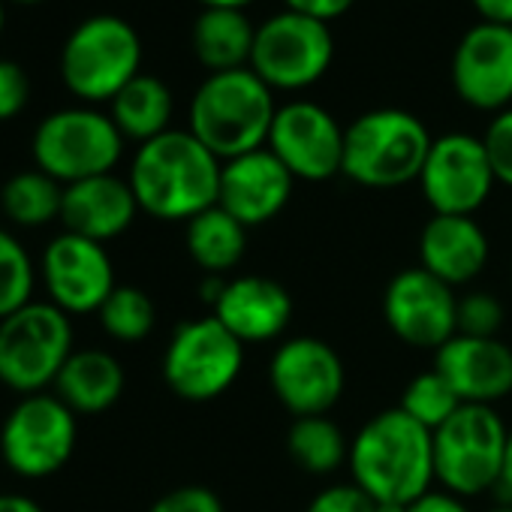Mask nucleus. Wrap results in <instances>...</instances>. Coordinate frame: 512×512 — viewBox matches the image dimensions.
Returning a JSON list of instances; mask_svg holds the SVG:
<instances>
[{"instance_id": "obj_4", "label": "nucleus", "mask_w": 512, "mask_h": 512, "mask_svg": "<svg viewBox=\"0 0 512 512\" xmlns=\"http://www.w3.org/2000/svg\"><path fill=\"white\" fill-rule=\"evenodd\" d=\"M434 136L407 109H371L344 130L341 175L359 187L395 190L419 181Z\"/></svg>"}, {"instance_id": "obj_25", "label": "nucleus", "mask_w": 512, "mask_h": 512, "mask_svg": "<svg viewBox=\"0 0 512 512\" xmlns=\"http://www.w3.org/2000/svg\"><path fill=\"white\" fill-rule=\"evenodd\" d=\"M112 112L109 118L115 121V127L121 130L124 139H133L139 145L163 136L172 121V112H175V100H172V91L163 79L157 76H145L139 73L130 85H124L115 100L109 103Z\"/></svg>"}, {"instance_id": "obj_1", "label": "nucleus", "mask_w": 512, "mask_h": 512, "mask_svg": "<svg viewBox=\"0 0 512 512\" xmlns=\"http://www.w3.org/2000/svg\"><path fill=\"white\" fill-rule=\"evenodd\" d=\"M347 464L353 482L377 503L410 506L437 482L434 434L401 407L380 410L350 440Z\"/></svg>"}, {"instance_id": "obj_23", "label": "nucleus", "mask_w": 512, "mask_h": 512, "mask_svg": "<svg viewBox=\"0 0 512 512\" xmlns=\"http://www.w3.org/2000/svg\"><path fill=\"white\" fill-rule=\"evenodd\" d=\"M124 368L106 350H73L67 365L55 380V395L73 410L85 416L106 413L124 395Z\"/></svg>"}, {"instance_id": "obj_30", "label": "nucleus", "mask_w": 512, "mask_h": 512, "mask_svg": "<svg viewBox=\"0 0 512 512\" xmlns=\"http://www.w3.org/2000/svg\"><path fill=\"white\" fill-rule=\"evenodd\" d=\"M461 398L458 392L449 386V380L440 374V371H425L419 377H413L407 386H404V395H401V410L416 419L422 428H428L431 434L437 428H443L458 410H461Z\"/></svg>"}, {"instance_id": "obj_16", "label": "nucleus", "mask_w": 512, "mask_h": 512, "mask_svg": "<svg viewBox=\"0 0 512 512\" xmlns=\"http://www.w3.org/2000/svg\"><path fill=\"white\" fill-rule=\"evenodd\" d=\"M452 88L476 112H503L512 106V28L479 22L452 52Z\"/></svg>"}, {"instance_id": "obj_27", "label": "nucleus", "mask_w": 512, "mask_h": 512, "mask_svg": "<svg viewBox=\"0 0 512 512\" xmlns=\"http://www.w3.org/2000/svg\"><path fill=\"white\" fill-rule=\"evenodd\" d=\"M287 449L293 461L314 476H329L350 458V440L329 416L293 419L287 431Z\"/></svg>"}, {"instance_id": "obj_18", "label": "nucleus", "mask_w": 512, "mask_h": 512, "mask_svg": "<svg viewBox=\"0 0 512 512\" xmlns=\"http://www.w3.org/2000/svg\"><path fill=\"white\" fill-rule=\"evenodd\" d=\"M293 172L269 151L256 148L250 154L232 157L220 169L217 205L229 211L247 229L275 220L293 199Z\"/></svg>"}, {"instance_id": "obj_35", "label": "nucleus", "mask_w": 512, "mask_h": 512, "mask_svg": "<svg viewBox=\"0 0 512 512\" xmlns=\"http://www.w3.org/2000/svg\"><path fill=\"white\" fill-rule=\"evenodd\" d=\"M148 512H226L223 500L205 485H181L166 491Z\"/></svg>"}, {"instance_id": "obj_10", "label": "nucleus", "mask_w": 512, "mask_h": 512, "mask_svg": "<svg viewBox=\"0 0 512 512\" xmlns=\"http://www.w3.org/2000/svg\"><path fill=\"white\" fill-rule=\"evenodd\" d=\"M244 368V344L217 320L181 323L163 353V380L184 401H214L232 389Z\"/></svg>"}, {"instance_id": "obj_3", "label": "nucleus", "mask_w": 512, "mask_h": 512, "mask_svg": "<svg viewBox=\"0 0 512 512\" xmlns=\"http://www.w3.org/2000/svg\"><path fill=\"white\" fill-rule=\"evenodd\" d=\"M278 115L275 91L250 67L208 73L187 112V130L220 160H232L269 145Z\"/></svg>"}, {"instance_id": "obj_39", "label": "nucleus", "mask_w": 512, "mask_h": 512, "mask_svg": "<svg viewBox=\"0 0 512 512\" xmlns=\"http://www.w3.org/2000/svg\"><path fill=\"white\" fill-rule=\"evenodd\" d=\"M473 10L482 16V22L509 25L512 28V0H470Z\"/></svg>"}, {"instance_id": "obj_33", "label": "nucleus", "mask_w": 512, "mask_h": 512, "mask_svg": "<svg viewBox=\"0 0 512 512\" xmlns=\"http://www.w3.org/2000/svg\"><path fill=\"white\" fill-rule=\"evenodd\" d=\"M491 169L497 175V184L512 187V106L497 112L482 136Z\"/></svg>"}, {"instance_id": "obj_40", "label": "nucleus", "mask_w": 512, "mask_h": 512, "mask_svg": "<svg viewBox=\"0 0 512 512\" xmlns=\"http://www.w3.org/2000/svg\"><path fill=\"white\" fill-rule=\"evenodd\" d=\"M503 503H512V431H509V440H506V452H503V467H500V479H497V488Z\"/></svg>"}, {"instance_id": "obj_32", "label": "nucleus", "mask_w": 512, "mask_h": 512, "mask_svg": "<svg viewBox=\"0 0 512 512\" xmlns=\"http://www.w3.org/2000/svg\"><path fill=\"white\" fill-rule=\"evenodd\" d=\"M503 326V305L485 290H470L458 296V335L497 338Z\"/></svg>"}, {"instance_id": "obj_15", "label": "nucleus", "mask_w": 512, "mask_h": 512, "mask_svg": "<svg viewBox=\"0 0 512 512\" xmlns=\"http://www.w3.org/2000/svg\"><path fill=\"white\" fill-rule=\"evenodd\" d=\"M344 130L326 106L293 100L278 106L266 148L296 181H329L344 166Z\"/></svg>"}, {"instance_id": "obj_8", "label": "nucleus", "mask_w": 512, "mask_h": 512, "mask_svg": "<svg viewBox=\"0 0 512 512\" xmlns=\"http://www.w3.org/2000/svg\"><path fill=\"white\" fill-rule=\"evenodd\" d=\"M31 151L37 169L67 187L109 175L124 154V136L115 121L97 109H61L43 118Z\"/></svg>"}, {"instance_id": "obj_28", "label": "nucleus", "mask_w": 512, "mask_h": 512, "mask_svg": "<svg viewBox=\"0 0 512 512\" xmlns=\"http://www.w3.org/2000/svg\"><path fill=\"white\" fill-rule=\"evenodd\" d=\"M0 205H4V214L16 226H28V229L46 226L61 217L64 184L40 169H28V172L13 175L4 184V190H0Z\"/></svg>"}, {"instance_id": "obj_12", "label": "nucleus", "mask_w": 512, "mask_h": 512, "mask_svg": "<svg viewBox=\"0 0 512 512\" xmlns=\"http://www.w3.org/2000/svg\"><path fill=\"white\" fill-rule=\"evenodd\" d=\"M497 184L482 136L443 133L431 142L419 187L434 214L473 217Z\"/></svg>"}, {"instance_id": "obj_17", "label": "nucleus", "mask_w": 512, "mask_h": 512, "mask_svg": "<svg viewBox=\"0 0 512 512\" xmlns=\"http://www.w3.org/2000/svg\"><path fill=\"white\" fill-rule=\"evenodd\" d=\"M43 284L49 302L64 314H91L109 299L115 284V266L106 244L61 232L43 253Z\"/></svg>"}, {"instance_id": "obj_9", "label": "nucleus", "mask_w": 512, "mask_h": 512, "mask_svg": "<svg viewBox=\"0 0 512 512\" xmlns=\"http://www.w3.org/2000/svg\"><path fill=\"white\" fill-rule=\"evenodd\" d=\"M335 58L329 22L284 10L256 25L250 70L272 91H305L317 85Z\"/></svg>"}, {"instance_id": "obj_26", "label": "nucleus", "mask_w": 512, "mask_h": 512, "mask_svg": "<svg viewBox=\"0 0 512 512\" xmlns=\"http://www.w3.org/2000/svg\"><path fill=\"white\" fill-rule=\"evenodd\" d=\"M184 244L190 260L205 275H226L232 272L247 253V226L238 223L220 205L205 208L193 220H187Z\"/></svg>"}, {"instance_id": "obj_7", "label": "nucleus", "mask_w": 512, "mask_h": 512, "mask_svg": "<svg viewBox=\"0 0 512 512\" xmlns=\"http://www.w3.org/2000/svg\"><path fill=\"white\" fill-rule=\"evenodd\" d=\"M73 356V326L52 302H28L0 320V383L25 395L55 386Z\"/></svg>"}, {"instance_id": "obj_11", "label": "nucleus", "mask_w": 512, "mask_h": 512, "mask_svg": "<svg viewBox=\"0 0 512 512\" xmlns=\"http://www.w3.org/2000/svg\"><path fill=\"white\" fill-rule=\"evenodd\" d=\"M76 413L58 395H25L0 428V455L25 479L58 473L76 449Z\"/></svg>"}, {"instance_id": "obj_42", "label": "nucleus", "mask_w": 512, "mask_h": 512, "mask_svg": "<svg viewBox=\"0 0 512 512\" xmlns=\"http://www.w3.org/2000/svg\"><path fill=\"white\" fill-rule=\"evenodd\" d=\"M202 10H247L253 0H199Z\"/></svg>"}, {"instance_id": "obj_22", "label": "nucleus", "mask_w": 512, "mask_h": 512, "mask_svg": "<svg viewBox=\"0 0 512 512\" xmlns=\"http://www.w3.org/2000/svg\"><path fill=\"white\" fill-rule=\"evenodd\" d=\"M136 214H139V202L130 181L112 172L64 187V205H61V220L67 226L64 232L106 244L124 235L133 226Z\"/></svg>"}, {"instance_id": "obj_13", "label": "nucleus", "mask_w": 512, "mask_h": 512, "mask_svg": "<svg viewBox=\"0 0 512 512\" xmlns=\"http://www.w3.org/2000/svg\"><path fill=\"white\" fill-rule=\"evenodd\" d=\"M269 383L275 398L293 419L326 416L344 395L347 371L341 353L311 335L284 341L269 365Z\"/></svg>"}, {"instance_id": "obj_43", "label": "nucleus", "mask_w": 512, "mask_h": 512, "mask_svg": "<svg viewBox=\"0 0 512 512\" xmlns=\"http://www.w3.org/2000/svg\"><path fill=\"white\" fill-rule=\"evenodd\" d=\"M377 512H407L404 503H377Z\"/></svg>"}, {"instance_id": "obj_5", "label": "nucleus", "mask_w": 512, "mask_h": 512, "mask_svg": "<svg viewBox=\"0 0 512 512\" xmlns=\"http://www.w3.org/2000/svg\"><path fill=\"white\" fill-rule=\"evenodd\" d=\"M142 40L121 16H91L73 28L61 49V79L79 100L112 103L139 76Z\"/></svg>"}, {"instance_id": "obj_34", "label": "nucleus", "mask_w": 512, "mask_h": 512, "mask_svg": "<svg viewBox=\"0 0 512 512\" xmlns=\"http://www.w3.org/2000/svg\"><path fill=\"white\" fill-rule=\"evenodd\" d=\"M305 512H377V500L365 494L356 482H341L323 488Z\"/></svg>"}, {"instance_id": "obj_19", "label": "nucleus", "mask_w": 512, "mask_h": 512, "mask_svg": "<svg viewBox=\"0 0 512 512\" xmlns=\"http://www.w3.org/2000/svg\"><path fill=\"white\" fill-rule=\"evenodd\" d=\"M440 371L464 404H494L512 395V347L500 338L455 335L434 353Z\"/></svg>"}, {"instance_id": "obj_31", "label": "nucleus", "mask_w": 512, "mask_h": 512, "mask_svg": "<svg viewBox=\"0 0 512 512\" xmlns=\"http://www.w3.org/2000/svg\"><path fill=\"white\" fill-rule=\"evenodd\" d=\"M34 263L22 241L0 226V320L25 308L34 293Z\"/></svg>"}, {"instance_id": "obj_36", "label": "nucleus", "mask_w": 512, "mask_h": 512, "mask_svg": "<svg viewBox=\"0 0 512 512\" xmlns=\"http://www.w3.org/2000/svg\"><path fill=\"white\" fill-rule=\"evenodd\" d=\"M28 97H31V82L25 70L16 61L0 58V121L22 115V109L28 106Z\"/></svg>"}, {"instance_id": "obj_38", "label": "nucleus", "mask_w": 512, "mask_h": 512, "mask_svg": "<svg viewBox=\"0 0 512 512\" xmlns=\"http://www.w3.org/2000/svg\"><path fill=\"white\" fill-rule=\"evenodd\" d=\"M407 512H470V509H467V503L461 497H455V494H449L443 488H437V491L431 488L428 494L413 500L407 506Z\"/></svg>"}, {"instance_id": "obj_20", "label": "nucleus", "mask_w": 512, "mask_h": 512, "mask_svg": "<svg viewBox=\"0 0 512 512\" xmlns=\"http://www.w3.org/2000/svg\"><path fill=\"white\" fill-rule=\"evenodd\" d=\"M211 317H217L244 347L269 344L287 332L293 320V296L272 278H232L211 308Z\"/></svg>"}, {"instance_id": "obj_44", "label": "nucleus", "mask_w": 512, "mask_h": 512, "mask_svg": "<svg viewBox=\"0 0 512 512\" xmlns=\"http://www.w3.org/2000/svg\"><path fill=\"white\" fill-rule=\"evenodd\" d=\"M488 512H512V503H503V500H500V503H497V506H491Z\"/></svg>"}, {"instance_id": "obj_14", "label": "nucleus", "mask_w": 512, "mask_h": 512, "mask_svg": "<svg viewBox=\"0 0 512 512\" xmlns=\"http://www.w3.org/2000/svg\"><path fill=\"white\" fill-rule=\"evenodd\" d=\"M383 320L416 350H440L458 335V293L422 266L401 269L383 290Z\"/></svg>"}, {"instance_id": "obj_29", "label": "nucleus", "mask_w": 512, "mask_h": 512, "mask_svg": "<svg viewBox=\"0 0 512 512\" xmlns=\"http://www.w3.org/2000/svg\"><path fill=\"white\" fill-rule=\"evenodd\" d=\"M100 326L109 338L121 344H139L154 332L157 323V308L151 296L139 287H115L109 299L100 305Z\"/></svg>"}, {"instance_id": "obj_21", "label": "nucleus", "mask_w": 512, "mask_h": 512, "mask_svg": "<svg viewBox=\"0 0 512 512\" xmlns=\"http://www.w3.org/2000/svg\"><path fill=\"white\" fill-rule=\"evenodd\" d=\"M488 256H491V241L476 217L434 214L422 226L419 266L428 275L449 284L452 290L476 281L488 266Z\"/></svg>"}, {"instance_id": "obj_45", "label": "nucleus", "mask_w": 512, "mask_h": 512, "mask_svg": "<svg viewBox=\"0 0 512 512\" xmlns=\"http://www.w3.org/2000/svg\"><path fill=\"white\" fill-rule=\"evenodd\" d=\"M0 34H4V4H0Z\"/></svg>"}, {"instance_id": "obj_41", "label": "nucleus", "mask_w": 512, "mask_h": 512, "mask_svg": "<svg viewBox=\"0 0 512 512\" xmlns=\"http://www.w3.org/2000/svg\"><path fill=\"white\" fill-rule=\"evenodd\" d=\"M0 512H43V509L25 494H0Z\"/></svg>"}, {"instance_id": "obj_6", "label": "nucleus", "mask_w": 512, "mask_h": 512, "mask_svg": "<svg viewBox=\"0 0 512 512\" xmlns=\"http://www.w3.org/2000/svg\"><path fill=\"white\" fill-rule=\"evenodd\" d=\"M509 428L488 404L461 410L434 431V479L455 497H476L497 488Z\"/></svg>"}, {"instance_id": "obj_46", "label": "nucleus", "mask_w": 512, "mask_h": 512, "mask_svg": "<svg viewBox=\"0 0 512 512\" xmlns=\"http://www.w3.org/2000/svg\"><path fill=\"white\" fill-rule=\"evenodd\" d=\"M16 4H40V0H16Z\"/></svg>"}, {"instance_id": "obj_24", "label": "nucleus", "mask_w": 512, "mask_h": 512, "mask_svg": "<svg viewBox=\"0 0 512 512\" xmlns=\"http://www.w3.org/2000/svg\"><path fill=\"white\" fill-rule=\"evenodd\" d=\"M256 25L244 10H202L190 31L196 61L208 73H229L250 67Z\"/></svg>"}, {"instance_id": "obj_37", "label": "nucleus", "mask_w": 512, "mask_h": 512, "mask_svg": "<svg viewBox=\"0 0 512 512\" xmlns=\"http://www.w3.org/2000/svg\"><path fill=\"white\" fill-rule=\"evenodd\" d=\"M284 4H287V10L314 16L320 22H335L356 4V0H284Z\"/></svg>"}, {"instance_id": "obj_2", "label": "nucleus", "mask_w": 512, "mask_h": 512, "mask_svg": "<svg viewBox=\"0 0 512 512\" xmlns=\"http://www.w3.org/2000/svg\"><path fill=\"white\" fill-rule=\"evenodd\" d=\"M220 169L223 163L190 130H166L139 145L127 181L139 211L157 220H193L217 205Z\"/></svg>"}]
</instances>
